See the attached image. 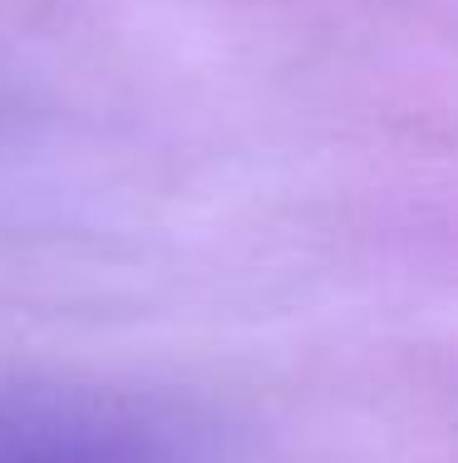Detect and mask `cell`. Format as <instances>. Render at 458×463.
<instances>
[{
	"mask_svg": "<svg viewBox=\"0 0 458 463\" xmlns=\"http://www.w3.org/2000/svg\"><path fill=\"white\" fill-rule=\"evenodd\" d=\"M0 463H178L153 419L60 390H0Z\"/></svg>",
	"mask_w": 458,
	"mask_h": 463,
	"instance_id": "6da1fadb",
	"label": "cell"
}]
</instances>
